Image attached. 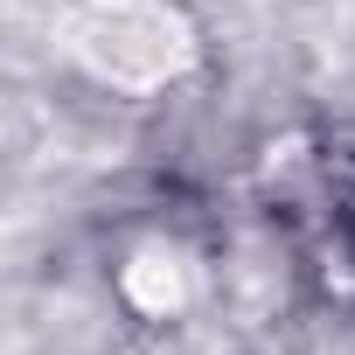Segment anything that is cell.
<instances>
[{"label":"cell","instance_id":"obj_1","mask_svg":"<svg viewBox=\"0 0 355 355\" xmlns=\"http://www.w3.org/2000/svg\"><path fill=\"white\" fill-rule=\"evenodd\" d=\"M70 56L105 84H160L189 63V35L160 0H84L70 15Z\"/></svg>","mask_w":355,"mask_h":355}]
</instances>
